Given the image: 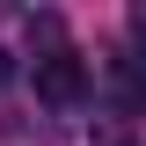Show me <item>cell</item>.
<instances>
[{
  "mask_svg": "<svg viewBox=\"0 0 146 146\" xmlns=\"http://www.w3.org/2000/svg\"><path fill=\"white\" fill-rule=\"evenodd\" d=\"M29 44H44V58L66 51V29H58V15H29Z\"/></svg>",
  "mask_w": 146,
  "mask_h": 146,
  "instance_id": "cell-2",
  "label": "cell"
},
{
  "mask_svg": "<svg viewBox=\"0 0 146 146\" xmlns=\"http://www.w3.org/2000/svg\"><path fill=\"white\" fill-rule=\"evenodd\" d=\"M7 73H15V58H7V51H0V80H7Z\"/></svg>",
  "mask_w": 146,
  "mask_h": 146,
  "instance_id": "cell-3",
  "label": "cell"
},
{
  "mask_svg": "<svg viewBox=\"0 0 146 146\" xmlns=\"http://www.w3.org/2000/svg\"><path fill=\"white\" fill-rule=\"evenodd\" d=\"M131 29H139V36H146V7H139V15H131Z\"/></svg>",
  "mask_w": 146,
  "mask_h": 146,
  "instance_id": "cell-4",
  "label": "cell"
},
{
  "mask_svg": "<svg viewBox=\"0 0 146 146\" xmlns=\"http://www.w3.org/2000/svg\"><path fill=\"white\" fill-rule=\"evenodd\" d=\"M36 95L44 102H58V110H73L80 95H88V66L73 51H51V58H36Z\"/></svg>",
  "mask_w": 146,
  "mask_h": 146,
  "instance_id": "cell-1",
  "label": "cell"
}]
</instances>
